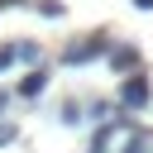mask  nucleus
Instances as JSON below:
<instances>
[{
	"mask_svg": "<svg viewBox=\"0 0 153 153\" xmlns=\"http://www.w3.org/2000/svg\"><path fill=\"white\" fill-rule=\"evenodd\" d=\"M110 62H115L120 72H129V67H139V53H134V48H110Z\"/></svg>",
	"mask_w": 153,
	"mask_h": 153,
	"instance_id": "20e7f679",
	"label": "nucleus"
},
{
	"mask_svg": "<svg viewBox=\"0 0 153 153\" xmlns=\"http://www.w3.org/2000/svg\"><path fill=\"white\" fill-rule=\"evenodd\" d=\"M14 57H19V48H0V72H5V67H10Z\"/></svg>",
	"mask_w": 153,
	"mask_h": 153,
	"instance_id": "6e6552de",
	"label": "nucleus"
},
{
	"mask_svg": "<svg viewBox=\"0 0 153 153\" xmlns=\"http://www.w3.org/2000/svg\"><path fill=\"white\" fill-rule=\"evenodd\" d=\"M148 105V76H124L120 86V110H143Z\"/></svg>",
	"mask_w": 153,
	"mask_h": 153,
	"instance_id": "f03ea898",
	"label": "nucleus"
},
{
	"mask_svg": "<svg viewBox=\"0 0 153 153\" xmlns=\"http://www.w3.org/2000/svg\"><path fill=\"white\" fill-rule=\"evenodd\" d=\"M134 5H139V10H153V0H134Z\"/></svg>",
	"mask_w": 153,
	"mask_h": 153,
	"instance_id": "9d476101",
	"label": "nucleus"
},
{
	"mask_svg": "<svg viewBox=\"0 0 153 153\" xmlns=\"http://www.w3.org/2000/svg\"><path fill=\"white\" fill-rule=\"evenodd\" d=\"M14 139H19V124H10V120H0V148H5V143H14Z\"/></svg>",
	"mask_w": 153,
	"mask_h": 153,
	"instance_id": "39448f33",
	"label": "nucleus"
},
{
	"mask_svg": "<svg viewBox=\"0 0 153 153\" xmlns=\"http://www.w3.org/2000/svg\"><path fill=\"white\" fill-rule=\"evenodd\" d=\"M105 143H110V129H100V134H91V153H105Z\"/></svg>",
	"mask_w": 153,
	"mask_h": 153,
	"instance_id": "423d86ee",
	"label": "nucleus"
},
{
	"mask_svg": "<svg viewBox=\"0 0 153 153\" xmlns=\"http://www.w3.org/2000/svg\"><path fill=\"white\" fill-rule=\"evenodd\" d=\"M124 153H148V139H143V134H134V139L124 143Z\"/></svg>",
	"mask_w": 153,
	"mask_h": 153,
	"instance_id": "0eeeda50",
	"label": "nucleus"
},
{
	"mask_svg": "<svg viewBox=\"0 0 153 153\" xmlns=\"http://www.w3.org/2000/svg\"><path fill=\"white\" fill-rule=\"evenodd\" d=\"M110 48H115V43H110L105 33H86L81 43H72V48L62 53V62H67V67H81V62H96V57H110Z\"/></svg>",
	"mask_w": 153,
	"mask_h": 153,
	"instance_id": "f257e3e1",
	"label": "nucleus"
},
{
	"mask_svg": "<svg viewBox=\"0 0 153 153\" xmlns=\"http://www.w3.org/2000/svg\"><path fill=\"white\" fill-rule=\"evenodd\" d=\"M43 86H48V72H43V67H33V72H29V76L19 81V96H24V100H33V96H38Z\"/></svg>",
	"mask_w": 153,
	"mask_h": 153,
	"instance_id": "7ed1b4c3",
	"label": "nucleus"
},
{
	"mask_svg": "<svg viewBox=\"0 0 153 153\" xmlns=\"http://www.w3.org/2000/svg\"><path fill=\"white\" fill-rule=\"evenodd\" d=\"M5 105H10V91H0V110H5Z\"/></svg>",
	"mask_w": 153,
	"mask_h": 153,
	"instance_id": "1a4fd4ad",
	"label": "nucleus"
}]
</instances>
